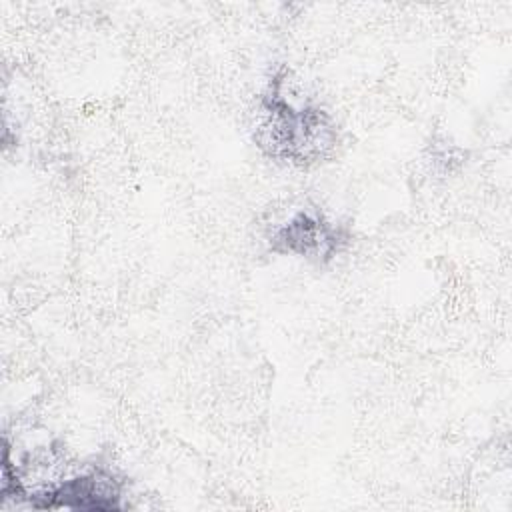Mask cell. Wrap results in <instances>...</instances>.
Instances as JSON below:
<instances>
[{
	"label": "cell",
	"mask_w": 512,
	"mask_h": 512,
	"mask_svg": "<svg viewBox=\"0 0 512 512\" xmlns=\"http://www.w3.org/2000/svg\"><path fill=\"white\" fill-rule=\"evenodd\" d=\"M268 242L274 252L324 262L340 250L344 238L320 210L302 208L274 228Z\"/></svg>",
	"instance_id": "3957f363"
},
{
	"label": "cell",
	"mask_w": 512,
	"mask_h": 512,
	"mask_svg": "<svg viewBox=\"0 0 512 512\" xmlns=\"http://www.w3.org/2000/svg\"><path fill=\"white\" fill-rule=\"evenodd\" d=\"M122 484L110 470L90 468L72 478L58 480L54 486L34 494L32 508H68V510H118Z\"/></svg>",
	"instance_id": "7a4b0ae2"
},
{
	"label": "cell",
	"mask_w": 512,
	"mask_h": 512,
	"mask_svg": "<svg viewBox=\"0 0 512 512\" xmlns=\"http://www.w3.org/2000/svg\"><path fill=\"white\" fill-rule=\"evenodd\" d=\"M260 110L256 142L270 158L308 166L322 162L336 146L332 118L318 106L286 98L280 82L268 88Z\"/></svg>",
	"instance_id": "6da1fadb"
}]
</instances>
